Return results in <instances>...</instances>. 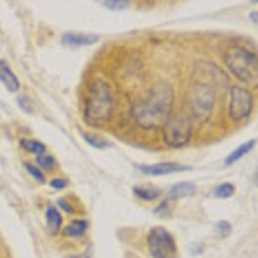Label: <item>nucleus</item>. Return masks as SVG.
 Returning a JSON list of instances; mask_svg holds the SVG:
<instances>
[{"mask_svg":"<svg viewBox=\"0 0 258 258\" xmlns=\"http://www.w3.org/2000/svg\"><path fill=\"white\" fill-rule=\"evenodd\" d=\"M223 61L235 78L248 84L258 83V57L252 50L234 45L225 50Z\"/></svg>","mask_w":258,"mask_h":258,"instance_id":"nucleus-3","label":"nucleus"},{"mask_svg":"<svg viewBox=\"0 0 258 258\" xmlns=\"http://www.w3.org/2000/svg\"><path fill=\"white\" fill-rule=\"evenodd\" d=\"M235 191V186L232 183H229V182H226V183H222V185L218 186L216 190H214V195L220 199H226V198H230L234 194Z\"/></svg>","mask_w":258,"mask_h":258,"instance_id":"nucleus-18","label":"nucleus"},{"mask_svg":"<svg viewBox=\"0 0 258 258\" xmlns=\"http://www.w3.org/2000/svg\"><path fill=\"white\" fill-rule=\"evenodd\" d=\"M253 110V96L243 87H231L230 89L229 116L234 123H240L249 116Z\"/></svg>","mask_w":258,"mask_h":258,"instance_id":"nucleus-7","label":"nucleus"},{"mask_svg":"<svg viewBox=\"0 0 258 258\" xmlns=\"http://www.w3.org/2000/svg\"><path fill=\"white\" fill-rule=\"evenodd\" d=\"M36 161H38V164L40 165L41 168H44L47 170H52L56 165V160L52 158V156H48V155H39L36 158Z\"/></svg>","mask_w":258,"mask_h":258,"instance_id":"nucleus-19","label":"nucleus"},{"mask_svg":"<svg viewBox=\"0 0 258 258\" xmlns=\"http://www.w3.org/2000/svg\"><path fill=\"white\" fill-rule=\"evenodd\" d=\"M197 191V186L192 182H181V183H177L173 187L170 188L169 192H168V197L170 199H181V198L191 197Z\"/></svg>","mask_w":258,"mask_h":258,"instance_id":"nucleus-11","label":"nucleus"},{"mask_svg":"<svg viewBox=\"0 0 258 258\" xmlns=\"http://www.w3.org/2000/svg\"><path fill=\"white\" fill-rule=\"evenodd\" d=\"M0 82L3 83L7 91L9 92H17L21 87V83L16 77V74L4 61H0Z\"/></svg>","mask_w":258,"mask_h":258,"instance_id":"nucleus-9","label":"nucleus"},{"mask_svg":"<svg viewBox=\"0 0 258 258\" xmlns=\"http://www.w3.org/2000/svg\"><path fill=\"white\" fill-rule=\"evenodd\" d=\"M25 167H26L27 172H29V173L36 179V181H39V182L45 181V177H44V174H43V172H41L39 168H36L35 165L30 164V163H25Z\"/></svg>","mask_w":258,"mask_h":258,"instance_id":"nucleus-20","label":"nucleus"},{"mask_svg":"<svg viewBox=\"0 0 258 258\" xmlns=\"http://www.w3.org/2000/svg\"><path fill=\"white\" fill-rule=\"evenodd\" d=\"M192 135V125L188 116L183 114L170 115L163 126V138L169 147L179 149L188 144Z\"/></svg>","mask_w":258,"mask_h":258,"instance_id":"nucleus-5","label":"nucleus"},{"mask_svg":"<svg viewBox=\"0 0 258 258\" xmlns=\"http://www.w3.org/2000/svg\"><path fill=\"white\" fill-rule=\"evenodd\" d=\"M50 186H52L53 188H57V190H62V188H64L68 186V181L63 178H54L50 181Z\"/></svg>","mask_w":258,"mask_h":258,"instance_id":"nucleus-23","label":"nucleus"},{"mask_svg":"<svg viewBox=\"0 0 258 258\" xmlns=\"http://www.w3.org/2000/svg\"><path fill=\"white\" fill-rule=\"evenodd\" d=\"M214 107V92L212 87L197 82L190 85L186 94V110L188 117L199 123H206L212 116Z\"/></svg>","mask_w":258,"mask_h":258,"instance_id":"nucleus-4","label":"nucleus"},{"mask_svg":"<svg viewBox=\"0 0 258 258\" xmlns=\"http://www.w3.org/2000/svg\"><path fill=\"white\" fill-rule=\"evenodd\" d=\"M87 229H88V221L77 220L64 227L63 234L64 236H69V238H80L85 234Z\"/></svg>","mask_w":258,"mask_h":258,"instance_id":"nucleus-13","label":"nucleus"},{"mask_svg":"<svg viewBox=\"0 0 258 258\" xmlns=\"http://www.w3.org/2000/svg\"><path fill=\"white\" fill-rule=\"evenodd\" d=\"M100 40L97 35H84V34H64L63 43L71 47H83V45H92Z\"/></svg>","mask_w":258,"mask_h":258,"instance_id":"nucleus-10","label":"nucleus"},{"mask_svg":"<svg viewBox=\"0 0 258 258\" xmlns=\"http://www.w3.org/2000/svg\"><path fill=\"white\" fill-rule=\"evenodd\" d=\"M84 138H85V141L88 142L91 146H93L94 149L102 150V149H106V147H109V142L106 141L105 138L100 137V136H97V135H93V133L85 135Z\"/></svg>","mask_w":258,"mask_h":258,"instance_id":"nucleus-16","label":"nucleus"},{"mask_svg":"<svg viewBox=\"0 0 258 258\" xmlns=\"http://www.w3.org/2000/svg\"><path fill=\"white\" fill-rule=\"evenodd\" d=\"M147 246L153 258H176L177 245L173 235L163 226H156L149 231Z\"/></svg>","mask_w":258,"mask_h":258,"instance_id":"nucleus-6","label":"nucleus"},{"mask_svg":"<svg viewBox=\"0 0 258 258\" xmlns=\"http://www.w3.org/2000/svg\"><path fill=\"white\" fill-rule=\"evenodd\" d=\"M58 206L61 207V208L63 209L64 212H68V213H70V214H73V213H74V208H73V206H71L70 203L66 202V200L59 199V200H58Z\"/></svg>","mask_w":258,"mask_h":258,"instance_id":"nucleus-24","label":"nucleus"},{"mask_svg":"<svg viewBox=\"0 0 258 258\" xmlns=\"http://www.w3.org/2000/svg\"><path fill=\"white\" fill-rule=\"evenodd\" d=\"M45 218H47V225L49 229L50 234L56 235L59 231V227L62 225V217L59 212L57 211L56 207H49L45 213Z\"/></svg>","mask_w":258,"mask_h":258,"instance_id":"nucleus-14","label":"nucleus"},{"mask_svg":"<svg viewBox=\"0 0 258 258\" xmlns=\"http://www.w3.org/2000/svg\"><path fill=\"white\" fill-rule=\"evenodd\" d=\"M103 6L106 8L112 9V11H121V9H125L129 6L128 2H105Z\"/></svg>","mask_w":258,"mask_h":258,"instance_id":"nucleus-22","label":"nucleus"},{"mask_svg":"<svg viewBox=\"0 0 258 258\" xmlns=\"http://www.w3.org/2000/svg\"><path fill=\"white\" fill-rule=\"evenodd\" d=\"M18 103H20V106H21V107H22V109L25 110V111L32 112L31 105H30L29 101H27L26 98H25V97H20V98H18Z\"/></svg>","mask_w":258,"mask_h":258,"instance_id":"nucleus-25","label":"nucleus"},{"mask_svg":"<svg viewBox=\"0 0 258 258\" xmlns=\"http://www.w3.org/2000/svg\"><path fill=\"white\" fill-rule=\"evenodd\" d=\"M253 181H254V183H255V185L258 186V168H257V170H255V173H254V178H253Z\"/></svg>","mask_w":258,"mask_h":258,"instance_id":"nucleus-27","label":"nucleus"},{"mask_svg":"<svg viewBox=\"0 0 258 258\" xmlns=\"http://www.w3.org/2000/svg\"><path fill=\"white\" fill-rule=\"evenodd\" d=\"M135 194L140 199L142 200H154L160 195L158 190H153V188H144V187H135Z\"/></svg>","mask_w":258,"mask_h":258,"instance_id":"nucleus-17","label":"nucleus"},{"mask_svg":"<svg viewBox=\"0 0 258 258\" xmlns=\"http://www.w3.org/2000/svg\"><path fill=\"white\" fill-rule=\"evenodd\" d=\"M254 145H255L254 140H249V141L244 142L243 145H240V146H238L235 150H232V153L230 154L227 158H226L225 164L231 165V164H234V163H236L238 160H240V159L244 158L246 154L252 151L253 147H254Z\"/></svg>","mask_w":258,"mask_h":258,"instance_id":"nucleus-12","label":"nucleus"},{"mask_svg":"<svg viewBox=\"0 0 258 258\" xmlns=\"http://www.w3.org/2000/svg\"><path fill=\"white\" fill-rule=\"evenodd\" d=\"M174 101L173 88L167 82L154 85L149 96L133 107V116L142 129H158L164 126L170 117Z\"/></svg>","mask_w":258,"mask_h":258,"instance_id":"nucleus-1","label":"nucleus"},{"mask_svg":"<svg viewBox=\"0 0 258 258\" xmlns=\"http://www.w3.org/2000/svg\"><path fill=\"white\" fill-rule=\"evenodd\" d=\"M21 147L26 150L27 153L35 154V155H43L45 151V145L36 140H21Z\"/></svg>","mask_w":258,"mask_h":258,"instance_id":"nucleus-15","label":"nucleus"},{"mask_svg":"<svg viewBox=\"0 0 258 258\" xmlns=\"http://www.w3.org/2000/svg\"><path fill=\"white\" fill-rule=\"evenodd\" d=\"M112 93L109 83L96 78L89 83L88 98L84 117L89 125L98 126L106 123L112 114Z\"/></svg>","mask_w":258,"mask_h":258,"instance_id":"nucleus-2","label":"nucleus"},{"mask_svg":"<svg viewBox=\"0 0 258 258\" xmlns=\"http://www.w3.org/2000/svg\"><path fill=\"white\" fill-rule=\"evenodd\" d=\"M249 17H250V20H252L255 25H258V12H252L249 15Z\"/></svg>","mask_w":258,"mask_h":258,"instance_id":"nucleus-26","label":"nucleus"},{"mask_svg":"<svg viewBox=\"0 0 258 258\" xmlns=\"http://www.w3.org/2000/svg\"><path fill=\"white\" fill-rule=\"evenodd\" d=\"M75 258H89L88 255H79V257H75Z\"/></svg>","mask_w":258,"mask_h":258,"instance_id":"nucleus-28","label":"nucleus"},{"mask_svg":"<svg viewBox=\"0 0 258 258\" xmlns=\"http://www.w3.org/2000/svg\"><path fill=\"white\" fill-rule=\"evenodd\" d=\"M217 231L221 238H227L232 231V227L227 221H220L217 223Z\"/></svg>","mask_w":258,"mask_h":258,"instance_id":"nucleus-21","label":"nucleus"},{"mask_svg":"<svg viewBox=\"0 0 258 258\" xmlns=\"http://www.w3.org/2000/svg\"><path fill=\"white\" fill-rule=\"evenodd\" d=\"M140 169L145 174H150V176H165V174L190 170L191 168L188 165L178 164V163H158V164L153 165H141Z\"/></svg>","mask_w":258,"mask_h":258,"instance_id":"nucleus-8","label":"nucleus"}]
</instances>
